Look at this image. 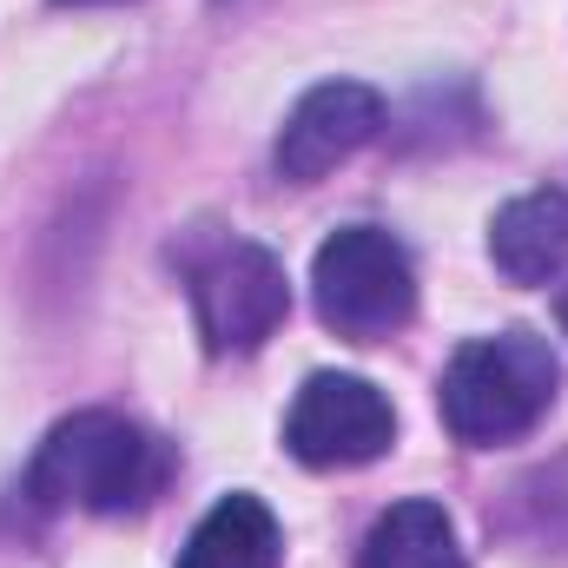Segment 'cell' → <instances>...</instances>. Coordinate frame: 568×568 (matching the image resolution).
<instances>
[{
	"label": "cell",
	"mask_w": 568,
	"mask_h": 568,
	"mask_svg": "<svg viewBox=\"0 0 568 568\" xmlns=\"http://www.w3.org/2000/svg\"><path fill=\"white\" fill-rule=\"evenodd\" d=\"M165 443L113 410H80L47 429L27 469V496L40 509H87V516H140L165 489Z\"/></svg>",
	"instance_id": "cell-1"
},
{
	"label": "cell",
	"mask_w": 568,
	"mask_h": 568,
	"mask_svg": "<svg viewBox=\"0 0 568 568\" xmlns=\"http://www.w3.org/2000/svg\"><path fill=\"white\" fill-rule=\"evenodd\" d=\"M562 390V364L549 351V337L536 331H496V337H469L449 371H443V424L456 443L469 449H496V443H516L549 417Z\"/></svg>",
	"instance_id": "cell-2"
},
{
	"label": "cell",
	"mask_w": 568,
	"mask_h": 568,
	"mask_svg": "<svg viewBox=\"0 0 568 568\" xmlns=\"http://www.w3.org/2000/svg\"><path fill=\"white\" fill-rule=\"evenodd\" d=\"M317 317L351 344H384L417 317V272L410 252L384 225H344L311 258Z\"/></svg>",
	"instance_id": "cell-3"
},
{
	"label": "cell",
	"mask_w": 568,
	"mask_h": 568,
	"mask_svg": "<svg viewBox=\"0 0 568 568\" xmlns=\"http://www.w3.org/2000/svg\"><path fill=\"white\" fill-rule=\"evenodd\" d=\"M192 311H199L205 351H219V357L258 351L291 317L284 265L252 239H219L205 258H192Z\"/></svg>",
	"instance_id": "cell-4"
},
{
	"label": "cell",
	"mask_w": 568,
	"mask_h": 568,
	"mask_svg": "<svg viewBox=\"0 0 568 568\" xmlns=\"http://www.w3.org/2000/svg\"><path fill=\"white\" fill-rule=\"evenodd\" d=\"M390 443H397L390 397L351 371H317L284 417V449L311 469H357V463H377Z\"/></svg>",
	"instance_id": "cell-5"
},
{
	"label": "cell",
	"mask_w": 568,
	"mask_h": 568,
	"mask_svg": "<svg viewBox=\"0 0 568 568\" xmlns=\"http://www.w3.org/2000/svg\"><path fill=\"white\" fill-rule=\"evenodd\" d=\"M377 133H384V100L357 80H324L278 126V172L291 185H311V179L337 172L351 152H364Z\"/></svg>",
	"instance_id": "cell-6"
},
{
	"label": "cell",
	"mask_w": 568,
	"mask_h": 568,
	"mask_svg": "<svg viewBox=\"0 0 568 568\" xmlns=\"http://www.w3.org/2000/svg\"><path fill=\"white\" fill-rule=\"evenodd\" d=\"M489 258L509 284H556L568 272V199L523 192L489 219Z\"/></svg>",
	"instance_id": "cell-7"
},
{
	"label": "cell",
	"mask_w": 568,
	"mask_h": 568,
	"mask_svg": "<svg viewBox=\"0 0 568 568\" xmlns=\"http://www.w3.org/2000/svg\"><path fill=\"white\" fill-rule=\"evenodd\" d=\"M284 562V529L258 496H219L205 523L192 529L179 568H278Z\"/></svg>",
	"instance_id": "cell-8"
},
{
	"label": "cell",
	"mask_w": 568,
	"mask_h": 568,
	"mask_svg": "<svg viewBox=\"0 0 568 568\" xmlns=\"http://www.w3.org/2000/svg\"><path fill=\"white\" fill-rule=\"evenodd\" d=\"M357 568H469V562H463V542H456V523L443 516V503H390L371 523Z\"/></svg>",
	"instance_id": "cell-9"
},
{
	"label": "cell",
	"mask_w": 568,
	"mask_h": 568,
	"mask_svg": "<svg viewBox=\"0 0 568 568\" xmlns=\"http://www.w3.org/2000/svg\"><path fill=\"white\" fill-rule=\"evenodd\" d=\"M556 317H562V337H568V291L556 297Z\"/></svg>",
	"instance_id": "cell-10"
},
{
	"label": "cell",
	"mask_w": 568,
	"mask_h": 568,
	"mask_svg": "<svg viewBox=\"0 0 568 568\" xmlns=\"http://www.w3.org/2000/svg\"><path fill=\"white\" fill-rule=\"evenodd\" d=\"M60 7H106V0H60Z\"/></svg>",
	"instance_id": "cell-11"
}]
</instances>
